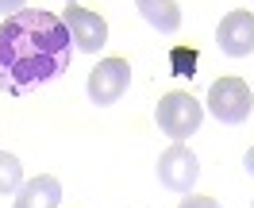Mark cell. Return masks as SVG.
Listing matches in <instances>:
<instances>
[{"label":"cell","instance_id":"obj_15","mask_svg":"<svg viewBox=\"0 0 254 208\" xmlns=\"http://www.w3.org/2000/svg\"><path fill=\"white\" fill-rule=\"evenodd\" d=\"M69 4H73V0H69Z\"/></svg>","mask_w":254,"mask_h":208},{"label":"cell","instance_id":"obj_9","mask_svg":"<svg viewBox=\"0 0 254 208\" xmlns=\"http://www.w3.org/2000/svg\"><path fill=\"white\" fill-rule=\"evenodd\" d=\"M135 8L143 12V19L162 35H174L181 27V8L177 0H135Z\"/></svg>","mask_w":254,"mask_h":208},{"label":"cell","instance_id":"obj_5","mask_svg":"<svg viewBox=\"0 0 254 208\" xmlns=\"http://www.w3.org/2000/svg\"><path fill=\"white\" fill-rule=\"evenodd\" d=\"M196 177H200V162H196V154H192L185 143H174L170 150H162V158H158V181L170 193H181V197L192 193Z\"/></svg>","mask_w":254,"mask_h":208},{"label":"cell","instance_id":"obj_7","mask_svg":"<svg viewBox=\"0 0 254 208\" xmlns=\"http://www.w3.org/2000/svg\"><path fill=\"white\" fill-rule=\"evenodd\" d=\"M220 50L227 58L254 54V12H227L220 19Z\"/></svg>","mask_w":254,"mask_h":208},{"label":"cell","instance_id":"obj_14","mask_svg":"<svg viewBox=\"0 0 254 208\" xmlns=\"http://www.w3.org/2000/svg\"><path fill=\"white\" fill-rule=\"evenodd\" d=\"M243 166H247V174L254 177V146H251V150H247V158H243Z\"/></svg>","mask_w":254,"mask_h":208},{"label":"cell","instance_id":"obj_3","mask_svg":"<svg viewBox=\"0 0 254 208\" xmlns=\"http://www.w3.org/2000/svg\"><path fill=\"white\" fill-rule=\"evenodd\" d=\"M254 108V93L243 77H220L208 89V112L220 124H243Z\"/></svg>","mask_w":254,"mask_h":208},{"label":"cell","instance_id":"obj_8","mask_svg":"<svg viewBox=\"0 0 254 208\" xmlns=\"http://www.w3.org/2000/svg\"><path fill=\"white\" fill-rule=\"evenodd\" d=\"M58 205H62V181L50 174L23 181L16 189V201H12V208H58Z\"/></svg>","mask_w":254,"mask_h":208},{"label":"cell","instance_id":"obj_10","mask_svg":"<svg viewBox=\"0 0 254 208\" xmlns=\"http://www.w3.org/2000/svg\"><path fill=\"white\" fill-rule=\"evenodd\" d=\"M19 185H23V166H19V158L0 150V193H16Z\"/></svg>","mask_w":254,"mask_h":208},{"label":"cell","instance_id":"obj_12","mask_svg":"<svg viewBox=\"0 0 254 208\" xmlns=\"http://www.w3.org/2000/svg\"><path fill=\"white\" fill-rule=\"evenodd\" d=\"M181 208H220V201L216 197H192V193H185Z\"/></svg>","mask_w":254,"mask_h":208},{"label":"cell","instance_id":"obj_13","mask_svg":"<svg viewBox=\"0 0 254 208\" xmlns=\"http://www.w3.org/2000/svg\"><path fill=\"white\" fill-rule=\"evenodd\" d=\"M23 4H27V0H0V12L16 16V12H23Z\"/></svg>","mask_w":254,"mask_h":208},{"label":"cell","instance_id":"obj_6","mask_svg":"<svg viewBox=\"0 0 254 208\" xmlns=\"http://www.w3.org/2000/svg\"><path fill=\"white\" fill-rule=\"evenodd\" d=\"M62 23H65V31H69V39H73V47L85 50V54H96V50L108 43V23H104L100 12H89V8L69 4Z\"/></svg>","mask_w":254,"mask_h":208},{"label":"cell","instance_id":"obj_2","mask_svg":"<svg viewBox=\"0 0 254 208\" xmlns=\"http://www.w3.org/2000/svg\"><path fill=\"white\" fill-rule=\"evenodd\" d=\"M154 120H158V128L170 135V139H189L192 131L200 128V120H204V108H200V100H192L189 93H181V89H174V93H166L158 100V108H154Z\"/></svg>","mask_w":254,"mask_h":208},{"label":"cell","instance_id":"obj_1","mask_svg":"<svg viewBox=\"0 0 254 208\" xmlns=\"http://www.w3.org/2000/svg\"><path fill=\"white\" fill-rule=\"evenodd\" d=\"M73 58V39L62 16L43 8H23L0 23V93L23 96L65 73Z\"/></svg>","mask_w":254,"mask_h":208},{"label":"cell","instance_id":"obj_11","mask_svg":"<svg viewBox=\"0 0 254 208\" xmlns=\"http://www.w3.org/2000/svg\"><path fill=\"white\" fill-rule=\"evenodd\" d=\"M170 69L177 77H192L196 73V50L192 47H174L170 50Z\"/></svg>","mask_w":254,"mask_h":208},{"label":"cell","instance_id":"obj_4","mask_svg":"<svg viewBox=\"0 0 254 208\" xmlns=\"http://www.w3.org/2000/svg\"><path fill=\"white\" fill-rule=\"evenodd\" d=\"M127 85H131V66H127V58H104V62H96L93 73H89V100L100 104V108H108V104H116V100L127 93Z\"/></svg>","mask_w":254,"mask_h":208}]
</instances>
